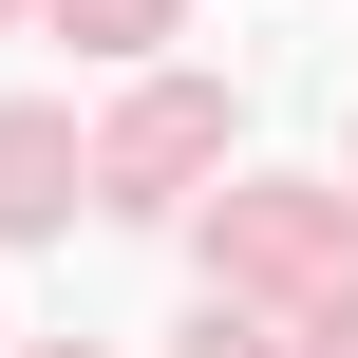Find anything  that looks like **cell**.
Listing matches in <instances>:
<instances>
[{
    "instance_id": "cell-1",
    "label": "cell",
    "mask_w": 358,
    "mask_h": 358,
    "mask_svg": "<svg viewBox=\"0 0 358 358\" xmlns=\"http://www.w3.org/2000/svg\"><path fill=\"white\" fill-rule=\"evenodd\" d=\"M189 151H208V94H151V113L94 151V189H113V208H170V170H189Z\"/></svg>"
},
{
    "instance_id": "cell-2",
    "label": "cell",
    "mask_w": 358,
    "mask_h": 358,
    "mask_svg": "<svg viewBox=\"0 0 358 358\" xmlns=\"http://www.w3.org/2000/svg\"><path fill=\"white\" fill-rule=\"evenodd\" d=\"M76 189H94V170H76V132H57V113H0V227H57Z\"/></svg>"
},
{
    "instance_id": "cell-3",
    "label": "cell",
    "mask_w": 358,
    "mask_h": 358,
    "mask_svg": "<svg viewBox=\"0 0 358 358\" xmlns=\"http://www.w3.org/2000/svg\"><path fill=\"white\" fill-rule=\"evenodd\" d=\"M57 19H76V38H94V57H132V38H151V19H170V0H57Z\"/></svg>"
}]
</instances>
